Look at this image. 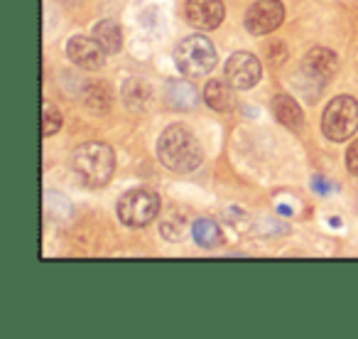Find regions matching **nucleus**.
I'll return each mask as SVG.
<instances>
[{
    "mask_svg": "<svg viewBox=\"0 0 358 339\" xmlns=\"http://www.w3.org/2000/svg\"><path fill=\"white\" fill-rule=\"evenodd\" d=\"M157 160L177 175H187L201 167L204 162V150H201L196 135L185 125H169L157 138Z\"/></svg>",
    "mask_w": 358,
    "mask_h": 339,
    "instance_id": "nucleus-1",
    "label": "nucleus"
},
{
    "mask_svg": "<svg viewBox=\"0 0 358 339\" xmlns=\"http://www.w3.org/2000/svg\"><path fill=\"white\" fill-rule=\"evenodd\" d=\"M71 167H74V175L84 182L86 187L96 190V187H103L110 182L115 170V153L110 145L99 143V140H89V143H81L79 148L71 155Z\"/></svg>",
    "mask_w": 358,
    "mask_h": 339,
    "instance_id": "nucleus-2",
    "label": "nucleus"
},
{
    "mask_svg": "<svg viewBox=\"0 0 358 339\" xmlns=\"http://www.w3.org/2000/svg\"><path fill=\"white\" fill-rule=\"evenodd\" d=\"M216 47L211 45V40L206 35H189L179 42L174 50V62L177 69L182 71V76L187 79H201V76L211 74L216 67Z\"/></svg>",
    "mask_w": 358,
    "mask_h": 339,
    "instance_id": "nucleus-3",
    "label": "nucleus"
},
{
    "mask_svg": "<svg viewBox=\"0 0 358 339\" xmlns=\"http://www.w3.org/2000/svg\"><path fill=\"white\" fill-rule=\"evenodd\" d=\"M358 130V101L353 96H336L322 113V133L334 143L351 140Z\"/></svg>",
    "mask_w": 358,
    "mask_h": 339,
    "instance_id": "nucleus-4",
    "label": "nucleus"
},
{
    "mask_svg": "<svg viewBox=\"0 0 358 339\" xmlns=\"http://www.w3.org/2000/svg\"><path fill=\"white\" fill-rule=\"evenodd\" d=\"M118 219L130 229H143L159 214V197L150 190H130L118 200Z\"/></svg>",
    "mask_w": 358,
    "mask_h": 339,
    "instance_id": "nucleus-5",
    "label": "nucleus"
},
{
    "mask_svg": "<svg viewBox=\"0 0 358 339\" xmlns=\"http://www.w3.org/2000/svg\"><path fill=\"white\" fill-rule=\"evenodd\" d=\"M285 20V6L280 0H255L245 11V30L255 37L275 32Z\"/></svg>",
    "mask_w": 358,
    "mask_h": 339,
    "instance_id": "nucleus-6",
    "label": "nucleus"
},
{
    "mask_svg": "<svg viewBox=\"0 0 358 339\" xmlns=\"http://www.w3.org/2000/svg\"><path fill=\"white\" fill-rule=\"evenodd\" d=\"M224 74L236 89L245 91V89H253L260 81V76H263V64H260L258 57L250 55V52H236V55H231L229 62H226Z\"/></svg>",
    "mask_w": 358,
    "mask_h": 339,
    "instance_id": "nucleus-7",
    "label": "nucleus"
},
{
    "mask_svg": "<svg viewBox=\"0 0 358 339\" xmlns=\"http://www.w3.org/2000/svg\"><path fill=\"white\" fill-rule=\"evenodd\" d=\"M66 57H69L76 67H81V69L94 71V69H101V67L106 64L108 52L99 45L96 37H81L79 35V37H71V40L66 42Z\"/></svg>",
    "mask_w": 358,
    "mask_h": 339,
    "instance_id": "nucleus-8",
    "label": "nucleus"
},
{
    "mask_svg": "<svg viewBox=\"0 0 358 339\" xmlns=\"http://www.w3.org/2000/svg\"><path fill=\"white\" fill-rule=\"evenodd\" d=\"M185 15L196 30H216L224 22L226 8L221 0H187Z\"/></svg>",
    "mask_w": 358,
    "mask_h": 339,
    "instance_id": "nucleus-9",
    "label": "nucleus"
},
{
    "mask_svg": "<svg viewBox=\"0 0 358 339\" xmlns=\"http://www.w3.org/2000/svg\"><path fill=\"white\" fill-rule=\"evenodd\" d=\"M302 74L304 79L324 86L334 74H336V55L327 47H314L304 55L302 60Z\"/></svg>",
    "mask_w": 358,
    "mask_h": 339,
    "instance_id": "nucleus-10",
    "label": "nucleus"
},
{
    "mask_svg": "<svg viewBox=\"0 0 358 339\" xmlns=\"http://www.w3.org/2000/svg\"><path fill=\"white\" fill-rule=\"evenodd\" d=\"M236 86L229 79H211L204 86V101L211 111L226 113L236 106Z\"/></svg>",
    "mask_w": 358,
    "mask_h": 339,
    "instance_id": "nucleus-11",
    "label": "nucleus"
},
{
    "mask_svg": "<svg viewBox=\"0 0 358 339\" xmlns=\"http://www.w3.org/2000/svg\"><path fill=\"white\" fill-rule=\"evenodd\" d=\"M273 113L275 118L280 120V123L285 125V128L289 130H299L304 123V111L302 106L297 104V101L292 99V96L287 94H278L273 99Z\"/></svg>",
    "mask_w": 358,
    "mask_h": 339,
    "instance_id": "nucleus-12",
    "label": "nucleus"
},
{
    "mask_svg": "<svg viewBox=\"0 0 358 339\" xmlns=\"http://www.w3.org/2000/svg\"><path fill=\"white\" fill-rule=\"evenodd\" d=\"M94 37L108 55H118L123 50V30L115 20H101L94 25Z\"/></svg>",
    "mask_w": 358,
    "mask_h": 339,
    "instance_id": "nucleus-13",
    "label": "nucleus"
},
{
    "mask_svg": "<svg viewBox=\"0 0 358 339\" xmlns=\"http://www.w3.org/2000/svg\"><path fill=\"white\" fill-rule=\"evenodd\" d=\"M192 236L201 249H216L221 244V229L211 219H196L192 224Z\"/></svg>",
    "mask_w": 358,
    "mask_h": 339,
    "instance_id": "nucleus-14",
    "label": "nucleus"
},
{
    "mask_svg": "<svg viewBox=\"0 0 358 339\" xmlns=\"http://www.w3.org/2000/svg\"><path fill=\"white\" fill-rule=\"evenodd\" d=\"M84 101L94 113H106V111H108V104H110V94L103 84H91L84 94Z\"/></svg>",
    "mask_w": 358,
    "mask_h": 339,
    "instance_id": "nucleus-15",
    "label": "nucleus"
},
{
    "mask_svg": "<svg viewBox=\"0 0 358 339\" xmlns=\"http://www.w3.org/2000/svg\"><path fill=\"white\" fill-rule=\"evenodd\" d=\"M59 128H62L59 109H55L50 101H45V106H42V135L50 138V135L59 133Z\"/></svg>",
    "mask_w": 358,
    "mask_h": 339,
    "instance_id": "nucleus-16",
    "label": "nucleus"
},
{
    "mask_svg": "<svg viewBox=\"0 0 358 339\" xmlns=\"http://www.w3.org/2000/svg\"><path fill=\"white\" fill-rule=\"evenodd\" d=\"M346 170L353 177H358V140H353L346 150Z\"/></svg>",
    "mask_w": 358,
    "mask_h": 339,
    "instance_id": "nucleus-17",
    "label": "nucleus"
}]
</instances>
